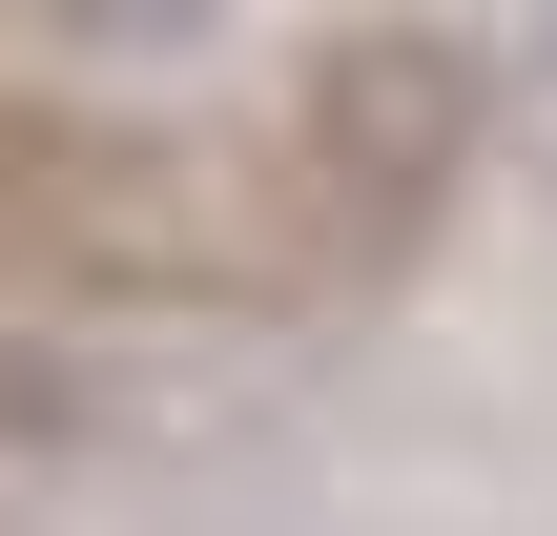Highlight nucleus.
<instances>
[{"label":"nucleus","instance_id":"f257e3e1","mask_svg":"<svg viewBox=\"0 0 557 536\" xmlns=\"http://www.w3.org/2000/svg\"><path fill=\"white\" fill-rule=\"evenodd\" d=\"M455 124H475V83H455V41H413V21H372V41L310 62V165H351L372 227H413V207L455 186Z\"/></svg>","mask_w":557,"mask_h":536},{"label":"nucleus","instance_id":"f03ea898","mask_svg":"<svg viewBox=\"0 0 557 536\" xmlns=\"http://www.w3.org/2000/svg\"><path fill=\"white\" fill-rule=\"evenodd\" d=\"M537 83H557V21H537Z\"/></svg>","mask_w":557,"mask_h":536}]
</instances>
